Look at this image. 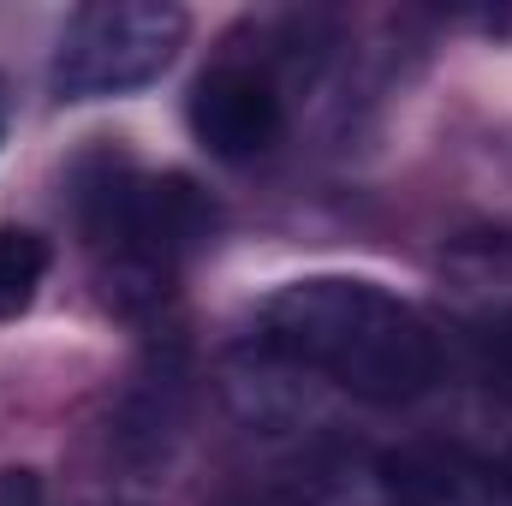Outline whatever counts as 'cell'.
Here are the masks:
<instances>
[{"label": "cell", "instance_id": "1", "mask_svg": "<svg viewBox=\"0 0 512 506\" xmlns=\"http://www.w3.org/2000/svg\"><path fill=\"white\" fill-rule=\"evenodd\" d=\"M256 358L286 364L358 405H417L447 381L441 328L364 274H304L274 286L251 316Z\"/></svg>", "mask_w": 512, "mask_h": 506}, {"label": "cell", "instance_id": "2", "mask_svg": "<svg viewBox=\"0 0 512 506\" xmlns=\"http://www.w3.org/2000/svg\"><path fill=\"white\" fill-rule=\"evenodd\" d=\"M72 221L102 298L126 316L155 310L215 233V209L197 179L137 167L131 155H90L72 167Z\"/></svg>", "mask_w": 512, "mask_h": 506}, {"label": "cell", "instance_id": "3", "mask_svg": "<svg viewBox=\"0 0 512 506\" xmlns=\"http://www.w3.org/2000/svg\"><path fill=\"white\" fill-rule=\"evenodd\" d=\"M322 60V42L310 24H251L221 42V54L197 72L185 96L191 137L215 161H262L286 143L292 108L310 84V66Z\"/></svg>", "mask_w": 512, "mask_h": 506}, {"label": "cell", "instance_id": "4", "mask_svg": "<svg viewBox=\"0 0 512 506\" xmlns=\"http://www.w3.org/2000/svg\"><path fill=\"white\" fill-rule=\"evenodd\" d=\"M191 42V12L173 0H102V6H78L60 36H54V60H48V90L54 102L78 108V102H120L149 90L179 48Z\"/></svg>", "mask_w": 512, "mask_h": 506}, {"label": "cell", "instance_id": "5", "mask_svg": "<svg viewBox=\"0 0 512 506\" xmlns=\"http://www.w3.org/2000/svg\"><path fill=\"white\" fill-rule=\"evenodd\" d=\"M304 506H512V471L459 447L340 453L310 471Z\"/></svg>", "mask_w": 512, "mask_h": 506}, {"label": "cell", "instance_id": "6", "mask_svg": "<svg viewBox=\"0 0 512 506\" xmlns=\"http://www.w3.org/2000/svg\"><path fill=\"white\" fill-rule=\"evenodd\" d=\"M447 298L483 364L512 387V239H465L441 268Z\"/></svg>", "mask_w": 512, "mask_h": 506}, {"label": "cell", "instance_id": "7", "mask_svg": "<svg viewBox=\"0 0 512 506\" xmlns=\"http://www.w3.org/2000/svg\"><path fill=\"white\" fill-rule=\"evenodd\" d=\"M48 268H54V251H48L42 233H30V227H0V322H18V316L36 304Z\"/></svg>", "mask_w": 512, "mask_h": 506}, {"label": "cell", "instance_id": "8", "mask_svg": "<svg viewBox=\"0 0 512 506\" xmlns=\"http://www.w3.org/2000/svg\"><path fill=\"white\" fill-rule=\"evenodd\" d=\"M42 501H48V489H42V477L30 465H6L0 471V506H42Z\"/></svg>", "mask_w": 512, "mask_h": 506}, {"label": "cell", "instance_id": "9", "mask_svg": "<svg viewBox=\"0 0 512 506\" xmlns=\"http://www.w3.org/2000/svg\"><path fill=\"white\" fill-rule=\"evenodd\" d=\"M6 120H12V96H6V78H0V137H6Z\"/></svg>", "mask_w": 512, "mask_h": 506}]
</instances>
